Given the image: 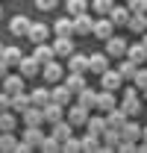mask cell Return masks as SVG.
I'll use <instances>...</instances> for the list:
<instances>
[{"label":"cell","mask_w":147,"mask_h":153,"mask_svg":"<svg viewBox=\"0 0 147 153\" xmlns=\"http://www.w3.org/2000/svg\"><path fill=\"white\" fill-rule=\"evenodd\" d=\"M41 76H44V82L56 85V82L65 76V65H59L56 59H50V62H44V65H41Z\"/></svg>","instance_id":"1"},{"label":"cell","mask_w":147,"mask_h":153,"mask_svg":"<svg viewBox=\"0 0 147 153\" xmlns=\"http://www.w3.org/2000/svg\"><path fill=\"white\" fill-rule=\"evenodd\" d=\"M24 79H27V76L21 74H6L3 76V79H0V88H3V91H9V94H18V91H24Z\"/></svg>","instance_id":"2"},{"label":"cell","mask_w":147,"mask_h":153,"mask_svg":"<svg viewBox=\"0 0 147 153\" xmlns=\"http://www.w3.org/2000/svg\"><path fill=\"white\" fill-rule=\"evenodd\" d=\"M88 112L91 109H85L82 103H74V106H68V121H71L74 127H85L88 124Z\"/></svg>","instance_id":"3"},{"label":"cell","mask_w":147,"mask_h":153,"mask_svg":"<svg viewBox=\"0 0 147 153\" xmlns=\"http://www.w3.org/2000/svg\"><path fill=\"white\" fill-rule=\"evenodd\" d=\"M124 85V76H121V71H103L100 74V88H109V91H118Z\"/></svg>","instance_id":"4"},{"label":"cell","mask_w":147,"mask_h":153,"mask_svg":"<svg viewBox=\"0 0 147 153\" xmlns=\"http://www.w3.org/2000/svg\"><path fill=\"white\" fill-rule=\"evenodd\" d=\"M94 33V18H88V12L74 18V36H91Z\"/></svg>","instance_id":"5"},{"label":"cell","mask_w":147,"mask_h":153,"mask_svg":"<svg viewBox=\"0 0 147 153\" xmlns=\"http://www.w3.org/2000/svg\"><path fill=\"white\" fill-rule=\"evenodd\" d=\"M127 41L124 38H118V36H112V38H106V53H109L112 59H124L127 56Z\"/></svg>","instance_id":"6"},{"label":"cell","mask_w":147,"mask_h":153,"mask_svg":"<svg viewBox=\"0 0 147 153\" xmlns=\"http://www.w3.org/2000/svg\"><path fill=\"white\" fill-rule=\"evenodd\" d=\"M47 36H50V27H47L44 21H33V27H30L27 38H30L33 44H41V41H47Z\"/></svg>","instance_id":"7"},{"label":"cell","mask_w":147,"mask_h":153,"mask_svg":"<svg viewBox=\"0 0 147 153\" xmlns=\"http://www.w3.org/2000/svg\"><path fill=\"white\" fill-rule=\"evenodd\" d=\"M65 109H68V106H62V103L50 100V103L44 106V124H50V127H53L56 121H62V118H65Z\"/></svg>","instance_id":"8"},{"label":"cell","mask_w":147,"mask_h":153,"mask_svg":"<svg viewBox=\"0 0 147 153\" xmlns=\"http://www.w3.org/2000/svg\"><path fill=\"white\" fill-rule=\"evenodd\" d=\"M30 27H33V21L27 18V15H15V18L9 21V33H12V36H27V33H30Z\"/></svg>","instance_id":"9"},{"label":"cell","mask_w":147,"mask_h":153,"mask_svg":"<svg viewBox=\"0 0 147 153\" xmlns=\"http://www.w3.org/2000/svg\"><path fill=\"white\" fill-rule=\"evenodd\" d=\"M129 121V115L121 109V106H115V109H109L106 112V124H109L112 130H124V124Z\"/></svg>","instance_id":"10"},{"label":"cell","mask_w":147,"mask_h":153,"mask_svg":"<svg viewBox=\"0 0 147 153\" xmlns=\"http://www.w3.org/2000/svg\"><path fill=\"white\" fill-rule=\"evenodd\" d=\"M112 30H115V24H112V18H109V15H106V18L94 21V33H91V36H97V38H100V41H106V38H112V36H115Z\"/></svg>","instance_id":"11"},{"label":"cell","mask_w":147,"mask_h":153,"mask_svg":"<svg viewBox=\"0 0 147 153\" xmlns=\"http://www.w3.org/2000/svg\"><path fill=\"white\" fill-rule=\"evenodd\" d=\"M18 71L27 76V79H30V76H38V74H41V62H38L36 56H24L21 65H18Z\"/></svg>","instance_id":"12"},{"label":"cell","mask_w":147,"mask_h":153,"mask_svg":"<svg viewBox=\"0 0 147 153\" xmlns=\"http://www.w3.org/2000/svg\"><path fill=\"white\" fill-rule=\"evenodd\" d=\"M88 71H91V74L109 71V53H91V56H88Z\"/></svg>","instance_id":"13"},{"label":"cell","mask_w":147,"mask_h":153,"mask_svg":"<svg viewBox=\"0 0 147 153\" xmlns=\"http://www.w3.org/2000/svg\"><path fill=\"white\" fill-rule=\"evenodd\" d=\"M85 130L91 135H103L109 130V124H106V115H88V124H85Z\"/></svg>","instance_id":"14"},{"label":"cell","mask_w":147,"mask_h":153,"mask_svg":"<svg viewBox=\"0 0 147 153\" xmlns=\"http://www.w3.org/2000/svg\"><path fill=\"white\" fill-rule=\"evenodd\" d=\"M127 27L135 33V36H144V33H147V12H132Z\"/></svg>","instance_id":"15"},{"label":"cell","mask_w":147,"mask_h":153,"mask_svg":"<svg viewBox=\"0 0 147 153\" xmlns=\"http://www.w3.org/2000/svg\"><path fill=\"white\" fill-rule=\"evenodd\" d=\"M127 56L132 59V62H138V65H144L147 62V44L144 41H132V44L127 47Z\"/></svg>","instance_id":"16"},{"label":"cell","mask_w":147,"mask_h":153,"mask_svg":"<svg viewBox=\"0 0 147 153\" xmlns=\"http://www.w3.org/2000/svg\"><path fill=\"white\" fill-rule=\"evenodd\" d=\"M115 106H118V100H115V91L103 88V91L97 94V112H109V109H115Z\"/></svg>","instance_id":"17"},{"label":"cell","mask_w":147,"mask_h":153,"mask_svg":"<svg viewBox=\"0 0 147 153\" xmlns=\"http://www.w3.org/2000/svg\"><path fill=\"white\" fill-rule=\"evenodd\" d=\"M129 6H112V12H109V18H112V24L115 27H127L129 24Z\"/></svg>","instance_id":"18"},{"label":"cell","mask_w":147,"mask_h":153,"mask_svg":"<svg viewBox=\"0 0 147 153\" xmlns=\"http://www.w3.org/2000/svg\"><path fill=\"white\" fill-rule=\"evenodd\" d=\"M97 94L100 91H94V88H82V91H76V103H82L85 109H97Z\"/></svg>","instance_id":"19"},{"label":"cell","mask_w":147,"mask_h":153,"mask_svg":"<svg viewBox=\"0 0 147 153\" xmlns=\"http://www.w3.org/2000/svg\"><path fill=\"white\" fill-rule=\"evenodd\" d=\"M50 135H56L59 141H65V138H71V135H74V124L62 118V121H56V124H53V130H50Z\"/></svg>","instance_id":"20"},{"label":"cell","mask_w":147,"mask_h":153,"mask_svg":"<svg viewBox=\"0 0 147 153\" xmlns=\"http://www.w3.org/2000/svg\"><path fill=\"white\" fill-rule=\"evenodd\" d=\"M53 50H56V56H65V59H68V56L74 53V41H71V36H59V38L53 41Z\"/></svg>","instance_id":"21"},{"label":"cell","mask_w":147,"mask_h":153,"mask_svg":"<svg viewBox=\"0 0 147 153\" xmlns=\"http://www.w3.org/2000/svg\"><path fill=\"white\" fill-rule=\"evenodd\" d=\"M68 71L85 74V71H88V56H85V53H71V56H68Z\"/></svg>","instance_id":"22"},{"label":"cell","mask_w":147,"mask_h":153,"mask_svg":"<svg viewBox=\"0 0 147 153\" xmlns=\"http://www.w3.org/2000/svg\"><path fill=\"white\" fill-rule=\"evenodd\" d=\"M24 124H30V127H41V124H44V109H41V106H30V109L24 112Z\"/></svg>","instance_id":"23"},{"label":"cell","mask_w":147,"mask_h":153,"mask_svg":"<svg viewBox=\"0 0 147 153\" xmlns=\"http://www.w3.org/2000/svg\"><path fill=\"white\" fill-rule=\"evenodd\" d=\"M65 85H68L74 94H76V91H82L88 82H85V74H79V71H71V74H68V79H65Z\"/></svg>","instance_id":"24"},{"label":"cell","mask_w":147,"mask_h":153,"mask_svg":"<svg viewBox=\"0 0 147 153\" xmlns=\"http://www.w3.org/2000/svg\"><path fill=\"white\" fill-rule=\"evenodd\" d=\"M50 97H53L56 103H62V106H71L74 91L68 88V85H56V88H50Z\"/></svg>","instance_id":"25"},{"label":"cell","mask_w":147,"mask_h":153,"mask_svg":"<svg viewBox=\"0 0 147 153\" xmlns=\"http://www.w3.org/2000/svg\"><path fill=\"white\" fill-rule=\"evenodd\" d=\"M30 106H33V97H30V94H24V91L12 94V112H21V115H24Z\"/></svg>","instance_id":"26"},{"label":"cell","mask_w":147,"mask_h":153,"mask_svg":"<svg viewBox=\"0 0 147 153\" xmlns=\"http://www.w3.org/2000/svg\"><path fill=\"white\" fill-rule=\"evenodd\" d=\"M27 144H33V147H38L41 141H44V133H41V127H30L27 124V130H24V135H21Z\"/></svg>","instance_id":"27"},{"label":"cell","mask_w":147,"mask_h":153,"mask_svg":"<svg viewBox=\"0 0 147 153\" xmlns=\"http://www.w3.org/2000/svg\"><path fill=\"white\" fill-rule=\"evenodd\" d=\"M100 138H103V150H118V144H121V130H112L109 127Z\"/></svg>","instance_id":"28"},{"label":"cell","mask_w":147,"mask_h":153,"mask_svg":"<svg viewBox=\"0 0 147 153\" xmlns=\"http://www.w3.org/2000/svg\"><path fill=\"white\" fill-rule=\"evenodd\" d=\"M33 56H36L38 62L44 65V62H50V59H56V50H53V44H44V41H41V44H36Z\"/></svg>","instance_id":"29"},{"label":"cell","mask_w":147,"mask_h":153,"mask_svg":"<svg viewBox=\"0 0 147 153\" xmlns=\"http://www.w3.org/2000/svg\"><path fill=\"white\" fill-rule=\"evenodd\" d=\"M65 12L76 18V15H82V12H88V0H65Z\"/></svg>","instance_id":"30"},{"label":"cell","mask_w":147,"mask_h":153,"mask_svg":"<svg viewBox=\"0 0 147 153\" xmlns=\"http://www.w3.org/2000/svg\"><path fill=\"white\" fill-rule=\"evenodd\" d=\"M18 135H12V130L9 133H0V150L3 153H12V150H18Z\"/></svg>","instance_id":"31"},{"label":"cell","mask_w":147,"mask_h":153,"mask_svg":"<svg viewBox=\"0 0 147 153\" xmlns=\"http://www.w3.org/2000/svg\"><path fill=\"white\" fill-rule=\"evenodd\" d=\"M30 97H33V106H41V109L53 100V97H50V88H33V91H30Z\"/></svg>","instance_id":"32"},{"label":"cell","mask_w":147,"mask_h":153,"mask_svg":"<svg viewBox=\"0 0 147 153\" xmlns=\"http://www.w3.org/2000/svg\"><path fill=\"white\" fill-rule=\"evenodd\" d=\"M53 30H56V36H74V18L71 15L68 18H56Z\"/></svg>","instance_id":"33"},{"label":"cell","mask_w":147,"mask_h":153,"mask_svg":"<svg viewBox=\"0 0 147 153\" xmlns=\"http://www.w3.org/2000/svg\"><path fill=\"white\" fill-rule=\"evenodd\" d=\"M15 124H18V118L12 109H3L0 112V133H9V130H15Z\"/></svg>","instance_id":"34"},{"label":"cell","mask_w":147,"mask_h":153,"mask_svg":"<svg viewBox=\"0 0 147 153\" xmlns=\"http://www.w3.org/2000/svg\"><path fill=\"white\" fill-rule=\"evenodd\" d=\"M121 109L132 118V115H138L141 112V100H138V94H132V97H124V103H121Z\"/></svg>","instance_id":"35"},{"label":"cell","mask_w":147,"mask_h":153,"mask_svg":"<svg viewBox=\"0 0 147 153\" xmlns=\"http://www.w3.org/2000/svg\"><path fill=\"white\" fill-rule=\"evenodd\" d=\"M141 130H144V127H138V124L127 121V124H124V130H121V135L129 138V141H141Z\"/></svg>","instance_id":"36"},{"label":"cell","mask_w":147,"mask_h":153,"mask_svg":"<svg viewBox=\"0 0 147 153\" xmlns=\"http://www.w3.org/2000/svg\"><path fill=\"white\" fill-rule=\"evenodd\" d=\"M118 71H121V76L124 79H135V71H138V62H132V59H124L121 65H118Z\"/></svg>","instance_id":"37"},{"label":"cell","mask_w":147,"mask_h":153,"mask_svg":"<svg viewBox=\"0 0 147 153\" xmlns=\"http://www.w3.org/2000/svg\"><path fill=\"white\" fill-rule=\"evenodd\" d=\"M38 150H44V153H56V150H62V141H59L56 135H44V141L38 144Z\"/></svg>","instance_id":"38"},{"label":"cell","mask_w":147,"mask_h":153,"mask_svg":"<svg viewBox=\"0 0 147 153\" xmlns=\"http://www.w3.org/2000/svg\"><path fill=\"white\" fill-rule=\"evenodd\" d=\"M3 59H6V62H9V68H12V65H21L24 53H21V47H6V50H3Z\"/></svg>","instance_id":"39"},{"label":"cell","mask_w":147,"mask_h":153,"mask_svg":"<svg viewBox=\"0 0 147 153\" xmlns=\"http://www.w3.org/2000/svg\"><path fill=\"white\" fill-rule=\"evenodd\" d=\"M82 150H103V144H100V135H82Z\"/></svg>","instance_id":"40"},{"label":"cell","mask_w":147,"mask_h":153,"mask_svg":"<svg viewBox=\"0 0 147 153\" xmlns=\"http://www.w3.org/2000/svg\"><path fill=\"white\" fill-rule=\"evenodd\" d=\"M112 6H115V0H91V9L97 15H109Z\"/></svg>","instance_id":"41"},{"label":"cell","mask_w":147,"mask_h":153,"mask_svg":"<svg viewBox=\"0 0 147 153\" xmlns=\"http://www.w3.org/2000/svg\"><path fill=\"white\" fill-rule=\"evenodd\" d=\"M62 150H68V153H79V150H82V138H76V135L65 138V141H62Z\"/></svg>","instance_id":"42"},{"label":"cell","mask_w":147,"mask_h":153,"mask_svg":"<svg viewBox=\"0 0 147 153\" xmlns=\"http://www.w3.org/2000/svg\"><path fill=\"white\" fill-rule=\"evenodd\" d=\"M132 82H135V85H138L141 91H147V68H138V71H135V79H132Z\"/></svg>","instance_id":"43"},{"label":"cell","mask_w":147,"mask_h":153,"mask_svg":"<svg viewBox=\"0 0 147 153\" xmlns=\"http://www.w3.org/2000/svg\"><path fill=\"white\" fill-rule=\"evenodd\" d=\"M129 12H147V0H127Z\"/></svg>","instance_id":"44"},{"label":"cell","mask_w":147,"mask_h":153,"mask_svg":"<svg viewBox=\"0 0 147 153\" xmlns=\"http://www.w3.org/2000/svg\"><path fill=\"white\" fill-rule=\"evenodd\" d=\"M3 109H12V94L0 88V112H3Z\"/></svg>","instance_id":"45"},{"label":"cell","mask_w":147,"mask_h":153,"mask_svg":"<svg viewBox=\"0 0 147 153\" xmlns=\"http://www.w3.org/2000/svg\"><path fill=\"white\" fill-rule=\"evenodd\" d=\"M36 6L41 9V12H50V9H56V6H59V0H36Z\"/></svg>","instance_id":"46"},{"label":"cell","mask_w":147,"mask_h":153,"mask_svg":"<svg viewBox=\"0 0 147 153\" xmlns=\"http://www.w3.org/2000/svg\"><path fill=\"white\" fill-rule=\"evenodd\" d=\"M6 74H9V62H6V59L0 56V79H3Z\"/></svg>","instance_id":"47"},{"label":"cell","mask_w":147,"mask_h":153,"mask_svg":"<svg viewBox=\"0 0 147 153\" xmlns=\"http://www.w3.org/2000/svg\"><path fill=\"white\" fill-rule=\"evenodd\" d=\"M30 150H33V144H27V141L21 138V144H18V153H30Z\"/></svg>","instance_id":"48"},{"label":"cell","mask_w":147,"mask_h":153,"mask_svg":"<svg viewBox=\"0 0 147 153\" xmlns=\"http://www.w3.org/2000/svg\"><path fill=\"white\" fill-rule=\"evenodd\" d=\"M141 138H144V141H147V127H144V130H141Z\"/></svg>","instance_id":"49"},{"label":"cell","mask_w":147,"mask_h":153,"mask_svg":"<svg viewBox=\"0 0 147 153\" xmlns=\"http://www.w3.org/2000/svg\"><path fill=\"white\" fill-rule=\"evenodd\" d=\"M3 50H6V47H3V44H0V56H3Z\"/></svg>","instance_id":"50"},{"label":"cell","mask_w":147,"mask_h":153,"mask_svg":"<svg viewBox=\"0 0 147 153\" xmlns=\"http://www.w3.org/2000/svg\"><path fill=\"white\" fill-rule=\"evenodd\" d=\"M141 41H144V44H147V33H144V38H141Z\"/></svg>","instance_id":"51"},{"label":"cell","mask_w":147,"mask_h":153,"mask_svg":"<svg viewBox=\"0 0 147 153\" xmlns=\"http://www.w3.org/2000/svg\"><path fill=\"white\" fill-rule=\"evenodd\" d=\"M0 18H3V6H0Z\"/></svg>","instance_id":"52"},{"label":"cell","mask_w":147,"mask_h":153,"mask_svg":"<svg viewBox=\"0 0 147 153\" xmlns=\"http://www.w3.org/2000/svg\"><path fill=\"white\" fill-rule=\"evenodd\" d=\"M144 94H147V91H144Z\"/></svg>","instance_id":"53"}]
</instances>
